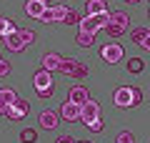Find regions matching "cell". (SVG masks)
Returning <instances> with one entry per match:
<instances>
[{"label": "cell", "mask_w": 150, "mask_h": 143, "mask_svg": "<svg viewBox=\"0 0 150 143\" xmlns=\"http://www.w3.org/2000/svg\"><path fill=\"white\" fill-rule=\"evenodd\" d=\"M43 3H45V5H48V8H50V0H43Z\"/></svg>", "instance_id": "36"}, {"label": "cell", "mask_w": 150, "mask_h": 143, "mask_svg": "<svg viewBox=\"0 0 150 143\" xmlns=\"http://www.w3.org/2000/svg\"><path fill=\"white\" fill-rule=\"evenodd\" d=\"M123 30H125V28H120V25H112V23H108V25H105V33H108L110 38H120V35H123Z\"/></svg>", "instance_id": "22"}, {"label": "cell", "mask_w": 150, "mask_h": 143, "mask_svg": "<svg viewBox=\"0 0 150 143\" xmlns=\"http://www.w3.org/2000/svg\"><path fill=\"white\" fill-rule=\"evenodd\" d=\"M0 113H5V103H0Z\"/></svg>", "instance_id": "34"}, {"label": "cell", "mask_w": 150, "mask_h": 143, "mask_svg": "<svg viewBox=\"0 0 150 143\" xmlns=\"http://www.w3.org/2000/svg\"><path fill=\"white\" fill-rule=\"evenodd\" d=\"M93 118H100V103L88 98L80 106V121H93Z\"/></svg>", "instance_id": "5"}, {"label": "cell", "mask_w": 150, "mask_h": 143, "mask_svg": "<svg viewBox=\"0 0 150 143\" xmlns=\"http://www.w3.org/2000/svg\"><path fill=\"white\" fill-rule=\"evenodd\" d=\"M8 73H10V63H8V60H0V78L8 75Z\"/></svg>", "instance_id": "32"}, {"label": "cell", "mask_w": 150, "mask_h": 143, "mask_svg": "<svg viewBox=\"0 0 150 143\" xmlns=\"http://www.w3.org/2000/svg\"><path fill=\"white\" fill-rule=\"evenodd\" d=\"M100 55H103L105 63H112V65H115L118 60H123V45H118V43H108V45H103Z\"/></svg>", "instance_id": "3"}, {"label": "cell", "mask_w": 150, "mask_h": 143, "mask_svg": "<svg viewBox=\"0 0 150 143\" xmlns=\"http://www.w3.org/2000/svg\"><path fill=\"white\" fill-rule=\"evenodd\" d=\"M45 8H48V5H45L43 0H28V3H25V13L30 18H40Z\"/></svg>", "instance_id": "11"}, {"label": "cell", "mask_w": 150, "mask_h": 143, "mask_svg": "<svg viewBox=\"0 0 150 143\" xmlns=\"http://www.w3.org/2000/svg\"><path fill=\"white\" fill-rule=\"evenodd\" d=\"M28 111H30V103H28V101H20V98H18L13 106H5V116L10 118V121H20V118H25Z\"/></svg>", "instance_id": "2"}, {"label": "cell", "mask_w": 150, "mask_h": 143, "mask_svg": "<svg viewBox=\"0 0 150 143\" xmlns=\"http://www.w3.org/2000/svg\"><path fill=\"white\" fill-rule=\"evenodd\" d=\"M18 35H20V40L25 43V45L35 43V33H33V30H18Z\"/></svg>", "instance_id": "24"}, {"label": "cell", "mask_w": 150, "mask_h": 143, "mask_svg": "<svg viewBox=\"0 0 150 143\" xmlns=\"http://www.w3.org/2000/svg\"><path fill=\"white\" fill-rule=\"evenodd\" d=\"M85 75H88V65L78 63V65H75V73H73V78H85Z\"/></svg>", "instance_id": "28"}, {"label": "cell", "mask_w": 150, "mask_h": 143, "mask_svg": "<svg viewBox=\"0 0 150 143\" xmlns=\"http://www.w3.org/2000/svg\"><path fill=\"white\" fill-rule=\"evenodd\" d=\"M33 85H35L38 90H40V88H48V85H53V73H48V70H38V73L33 75Z\"/></svg>", "instance_id": "10"}, {"label": "cell", "mask_w": 150, "mask_h": 143, "mask_svg": "<svg viewBox=\"0 0 150 143\" xmlns=\"http://www.w3.org/2000/svg\"><path fill=\"white\" fill-rule=\"evenodd\" d=\"M60 116H63V121H68V123L80 121V106L73 103V101H65L63 106H60Z\"/></svg>", "instance_id": "4"}, {"label": "cell", "mask_w": 150, "mask_h": 143, "mask_svg": "<svg viewBox=\"0 0 150 143\" xmlns=\"http://www.w3.org/2000/svg\"><path fill=\"white\" fill-rule=\"evenodd\" d=\"M128 70H130V73H140V70H143V60H140V58L128 60Z\"/></svg>", "instance_id": "26"}, {"label": "cell", "mask_w": 150, "mask_h": 143, "mask_svg": "<svg viewBox=\"0 0 150 143\" xmlns=\"http://www.w3.org/2000/svg\"><path fill=\"white\" fill-rule=\"evenodd\" d=\"M88 98H90V95H88V88H85V85H73V88L68 90V101L78 103V106H83Z\"/></svg>", "instance_id": "8"}, {"label": "cell", "mask_w": 150, "mask_h": 143, "mask_svg": "<svg viewBox=\"0 0 150 143\" xmlns=\"http://www.w3.org/2000/svg\"><path fill=\"white\" fill-rule=\"evenodd\" d=\"M5 48L10 50V53H20L23 48H25V43L20 40L18 33H10V35H5Z\"/></svg>", "instance_id": "12"}, {"label": "cell", "mask_w": 150, "mask_h": 143, "mask_svg": "<svg viewBox=\"0 0 150 143\" xmlns=\"http://www.w3.org/2000/svg\"><path fill=\"white\" fill-rule=\"evenodd\" d=\"M38 20H43V23H55V20H53V10H50V8H45L43 15L38 18Z\"/></svg>", "instance_id": "31"}, {"label": "cell", "mask_w": 150, "mask_h": 143, "mask_svg": "<svg viewBox=\"0 0 150 143\" xmlns=\"http://www.w3.org/2000/svg\"><path fill=\"white\" fill-rule=\"evenodd\" d=\"M55 143H75V138H73V136H60Z\"/></svg>", "instance_id": "33"}, {"label": "cell", "mask_w": 150, "mask_h": 143, "mask_svg": "<svg viewBox=\"0 0 150 143\" xmlns=\"http://www.w3.org/2000/svg\"><path fill=\"white\" fill-rule=\"evenodd\" d=\"M75 143H88V141H75Z\"/></svg>", "instance_id": "37"}, {"label": "cell", "mask_w": 150, "mask_h": 143, "mask_svg": "<svg viewBox=\"0 0 150 143\" xmlns=\"http://www.w3.org/2000/svg\"><path fill=\"white\" fill-rule=\"evenodd\" d=\"M0 60H3V58H0Z\"/></svg>", "instance_id": "38"}, {"label": "cell", "mask_w": 150, "mask_h": 143, "mask_svg": "<svg viewBox=\"0 0 150 143\" xmlns=\"http://www.w3.org/2000/svg\"><path fill=\"white\" fill-rule=\"evenodd\" d=\"M60 58H63V55H58V53H45V55H43V70H48V73L58 70Z\"/></svg>", "instance_id": "13"}, {"label": "cell", "mask_w": 150, "mask_h": 143, "mask_svg": "<svg viewBox=\"0 0 150 143\" xmlns=\"http://www.w3.org/2000/svg\"><path fill=\"white\" fill-rule=\"evenodd\" d=\"M88 126V131H93V133H100L103 131V121L100 118H93V121H83Z\"/></svg>", "instance_id": "23"}, {"label": "cell", "mask_w": 150, "mask_h": 143, "mask_svg": "<svg viewBox=\"0 0 150 143\" xmlns=\"http://www.w3.org/2000/svg\"><path fill=\"white\" fill-rule=\"evenodd\" d=\"M50 10H53V20L55 23H63L65 13H68V8L63 5V3H58V5H50Z\"/></svg>", "instance_id": "19"}, {"label": "cell", "mask_w": 150, "mask_h": 143, "mask_svg": "<svg viewBox=\"0 0 150 143\" xmlns=\"http://www.w3.org/2000/svg\"><path fill=\"white\" fill-rule=\"evenodd\" d=\"M112 103H115V106L118 108H130L133 106V101H130V88H118L115 90V95H112Z\"/></svg>", "instance_id": "9"}, {"label": "cell", "mask_w": 150, "mask_h": 143, "mask_svg": "<svg viewBox=\"0 0 150 143\" xmlns=\"http://www.w3.org/2000/svg\"><path fill=\"white\" fill-rule=\"evenodd\" d=\"M18 101V93L13 88H0V103H5V106H13Z\"/></svg>", "instance_id": "16"}, {"label": "cell", "mask_w": 150, "mask_h": 143, "mask_svg": "<svg viewBox=\"0 0 150 143\" xmlns=\"http://www.w3.org/2000/svg\"><path fill=\"white\" fill-rule=\"evenodd\" d=\"M53 93H55V85H48V88H40V90H38V95H40L43 101H45V98H50Z\"/></svg>", "instance_id": "30"}, {"label": "cell", "mask_w": 150, "mask_h": 143, "mask_svg": "<svg viewBox=\"0 0 150 143\" xmlns=\"http://www.w3.org/2000/svg\"><path fill=\"white\" fill-rule=\"evenodd\" d=\"M38 121H40V128H45V131H53V128H58V113L55 111H43L40 116H38Z\"/></svg>", "instance_id": "7"}, {"label": "cell", "mask_w": 150, "mask_h": 143, "mask_svg": "<svg viewBox=\"0 0 150 143\" xmlns=\"http://www.w3.org/2000/svg\"><path fill=\"white\" fill-rule=\"evenodd\" d=\"M85 10H88V15H100V13H108V3L105 0H88Z\"/></svg>", "instance_id": "14"}, {"label": "cell", "mask_w": 150, "mask_h": 143, "mask_svg": "<svg viewBox=\"0 0 150 143\" xmlns=\"http://www.w3.org/2000/svg\"><path fill=\"white\" fill-rule=\"evenodd\" d=\"M10 33H18L15 23H13V20H8V18H3V15H0V35L5 38V35H10Z\"/></svg>", "instance_id": "18"}, {"label": "cell", "mask_w": 150, "mask_h": 143, "mask_svg": "<svg viewBox=\"0 0 150 143\" xmlns=\"http://www.w3.org/2000/svg\"><path fill=\"white\" fill-rule=\"evenodd\" d=\"M75 40H78V45H80V48H90L93 43H95V35H88V33H78V38H75Z\"/></svg>", "instance_id": "21"}, {"label": "cell", "mask_w": 150, "mask_h": 143, "mask_svg": "<svg viewBox=\"0 0 150 143\" xmlns=\"http://www.w3.org/2000/svg\"><path fill=\"white\" fill-rule=\"evenodd\" d=\"M110 23V13H100V15H85L80 18V33H88V35H95L100 28H105Z\"/></svg>", "instance_id": "1"}, {"label": "cell", "mask_w": 150, "mask_h": 143, "mask_svg": "<svg viewBox=\"0 0 150 143\" xmlns=\"http://www.w3.org/2000/svg\"><path fill=\"white\" fill-rule=\"evenodd\" d=\"M130 101H133V106H138V103L143 101V93H140V88H130Z\"/></svg>", "instance_id": "29"}, {"label": "cell", "mask_w": 150, "mask_h": 143, "mask_svg": "<svg viewBox=\"0 0 150 143\" xmlns=\"http://www.w3.org/2000/svg\"><path fill=\"white\" fill-rule=\"evenodd\" d=\"M63 23H68V25H73V23H80V15H78L75 10H70V8H68V13H65Z\"/></svg>", "instance_id": "25"}, {"label": "cell", "mask_w": 150, "mask_h": 143, "mask_svg": "<svg viewBox=\"0 0 150 143\" xmlns=\"http://www.w3.org/2000/svg\"><path fill=\"white\" fill-rule=\"evenodd\" d=\"M20 141L23 143H35L38 141V131H33V128H23V131H20Z\"/></svg>", "instance_id": "20"}, {"label": "cell", "mask_w": 150, "mask_h": 143, "mask_svg": "<svg viewBox=\"0 0 150 143\" xmlns=\"http://www.w3.org/2000/svg\"><path fill=\"white\" fill-rule=\"evenodd\" d=\"M75 65H78V60H73V58H60L58 70H60V73H65V75H73V73H75Z\"/></svg>", "instance_id": "15"}, {"label": "cell", "mask_w": 150, "mask_h": 143, "mask_svg": "<svg viewBox=\"0 0 150 143\" xmlns=\"http://www.w3.org/2000/svg\"><path fill=\"white\" fill-rule=\"evenodd\" d=\"M130 38H133V43H138L143 50H150V33H148V28H133Z\"/></svg>", "instance_id": "6"}, {"label": "cell", "mask_w": 150, "mask_h": 143, "mask_svg": "<svg viewBox=\"0 0 150 143\" xmlns=\"http://www.w3.org/2000/svg\"><path fill=\"white\" fill-rule=\"evenodd\" d=\"M128 13H123V10H112V15H110V23L112 25H120V28H128Z\"/></svg>", "instance_id": "17"}, {"label": "cell", "mask_w": 150, "mask_h": 143, "mask_svg": "<svg viewBox=\"0 0 150 143\" xmlns=\"http://www.w3.org/2000/svg\"><path fill=\"white\" fill-rule=\"evenodd\" d=\"M115 143H135V138H133L130 131H123V133H118V141Z\"/></svg>", "instance_id": "27"}, {"label": "cell", "mask_w": 150, "mask_h": 143, "mask_svg": "<svg viewBox=\"0 0 150 143\" xmlns=\"http://www.w3.org/2000/svg\"><path fill=\"white\" fill-rule=\"evenodd\" d=\"M125 3H140V0H125Z\"/></svg>", "instance_id": "35"}]
</instances>
